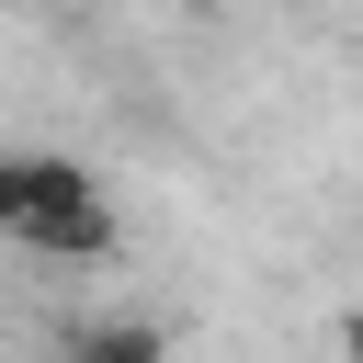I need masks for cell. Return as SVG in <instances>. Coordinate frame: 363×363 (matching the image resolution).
Masks as SVG:
<instances>
[{
  "label": "cell",
  "mask_w": 363,
  "mask_h": 363,
  "mask_svg": "<svg viewBox=\"0 0 363 363\" xmlns=\"http://www.w3.org/2000/svg\"><path fill=\"white\" fill-rule=\"evenodd\" d=\"M0 238L23 261H113V193L79 170V159H45L23 147L0 170Z\"/></svg>",
  "instance_id": "cell-1"
},
{
  "label": "cell",
  "mask_w": 363,
  "mask_h": 363,
  "mask_svg": "<svg viewBox=\"0 0 363 363\" xmlns=\"http://www.w3.org/2000/svg\"><path fill=\"white\" fill-rule=\"evenodd\" d=\"M68 363H170V340H159V318H79Z\"/></svg>",
  "instance_id": "cell-2"
},
{
  "label": "cell",
  "mask_w": 363,
  "mask_h": 363,
  "mask_svg": "<svg viewBox=\"0 0 363 363\" xmlns=\"http://www.w3.org/2000/svg\"><path fill=\"white\" fill-rule=\"evenodd\" d=\"M340 352H352V363H363V318H340Z\"/></svg>",
  "instance_id": "cell-3"
}]
</instances>
